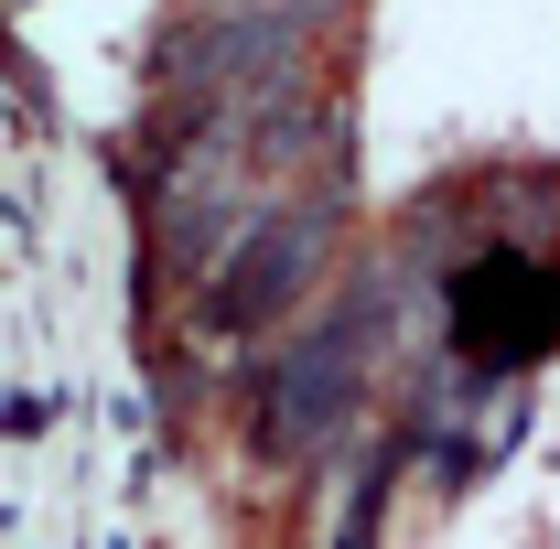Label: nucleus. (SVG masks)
Listing matches in <instances>:
<instances>
[{"instance_id": "3", "label": "nucleus", "mask_w": 560, "mask_h": 549, "mask_svg": "<svg viewBox=\"0 0 560 549\" xmlns=\"http://www.w3.org/2000/svg\"><path fill=\"white\" fill-rule=\"evenodd\" d=\"M453 335L475 366H517V355H539L560 335V270L550 259H528V248H486L475 270L453 280Z\"/></svg>"}, {"instance_id": "2", "label": "nucleus", "mask_w": 560, "mask_h": 549, "mask_svg": "<svg viewBox=\"0 0 560 549\" xmlns=\"http://www.w3.org/2000/svg\"><path fill=\"white\" fill-rule=\"evenodd\" d=\"M366 399V313L346 324H313V335L280 355L270 377H259V453L291 464V453H313V442H335Z\"/></svg>"}, {"instance_id": "1", "label": "nucleus", "mask_w": 560, "mask_h": 549, "mask_svg": "<svg viewBox=\"0 0 560 549\" xmlns=\"http://www.w3.org/2000/svg\"><path fill=\"white\" fill-rule=\"evenodd\" d=\"M335 259V206H270L248 237H237V259L195 291V324H206L215 344H248V335H270L280 313L313 291V270Z\"/></svg>"}]
</instances>
